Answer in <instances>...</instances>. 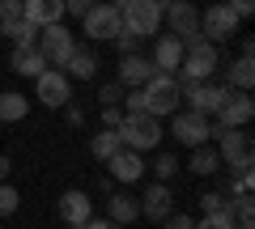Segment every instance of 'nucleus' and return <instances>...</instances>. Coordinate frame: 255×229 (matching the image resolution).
I'll return each mask as SVG.
<instances>
[{
    "label": "nucleus",
    "instance_id": "bb28decb",
    "mask_svg": "<svg viewBox=\"0 0 255 229\" xmlns=\"http://www.w3.org/2000/svg\"><path fill=\"white\" fill-rule=\"evenodd\" d=\"M230 221H234V225H251V221H255V200H251V195L230 200Z\"/></svg>",
    "mask_w": 255,
    "mask_h": 229
},
{
    "label": "nucleus",
    "instance_id": "c756f323",
    "mask_svg": "<svg viewBox=\"0 0 255 229\" xmlns=\"http://www.w3.org/2000/svg\"><path fill=\"white\" fill-rule=\"evenodd\" d=\"M17 204H21V191L13 183H0V217H13Z\"/></svg>",
    "mask_w": 255,
    "mask_h": 229
},
{
    "label": "nucleus",
    "instance_id": "a19ab883",
    "mask_svg": "<svg viewBox=\"0 0 255 229\" xmlns=\"http://www.w3.org/2000/svg\"><path fill=\"white\" fill-rule=\"evenodd\" d=\"M68 123H85V115H81V106H73V102H68Z\"/></svg>",
    "mask_w": 255,
    "mask_h": 229
},
{
    "label": "nucleus",
    "instance_id": "2eb2a0df",
    "mask_svg": "<svg viewBox=\"0 0 255 229\" xmlns=\"http://www.w3.org/2000/svg\"><path fill=\"white\" fill-rule=\"evenodd\" d=\"M55 212H60L64 225L81 229V225H90V221H94V200H90L85 191H64L60 204H55Z\"/></svg>",
    "mask_w": 255,
    "mask_h": 229
},
{
    "label": "nucleus",
    "instance_id": "aec40b11",
    "mask_svg": "<svg viewBox=\"0 0 255 229\" xmlns=\"http://www.w3.org/2000/svg\"><path fill=\"white\" fill-rule=\"evenodd\" d=\"M94 73H98V55H94V47H73V55H68V64H64V76L68 81H94Z\"/></svg>",
    "mask_w": 255,
    "mask_h": 229
},
{
    "label": "nucleus",
    "instance_id": "423d86ee",
    "mask_svg": "<svg viewBox=\"0 0 255 229\" xmlns=\"http://www.w3.org/2000/svg\"><path fill=\"white\" fill-rule=\"evenodd\" d=\"M34 47H38V55L47 60V68H60V73H64V64H68L77 38H73V30H68V26H43Z\"/></svg>",
    "mask_w": 255,
    "mask_h": 229
},
{
    "label": "nucleus",
    "instance_id": "0eeeda50",
    "mask_svg": "<svg viewBox=\"0 0 255 229\" xmlns=\"http://www.w3.org/2000/svg\"><path fill=\"white\" fill-rule=\"evenodd\" d=\"M179 93L187 98V110H196V115L213 119L230 89H226V85H217V81H179Z\"/></svg>",
    "mask_w": 255,
    "mask_h": 229
},
{
    "label": "nucleus",
    "instance_id": "cd10ccee",
    "mask_svg": "<svg viewBox=\"0 0 255 229\" xmlns=\"http://www.w3.org/2000/svg\"><path fill=\"white\" fill-rule=\"evenodd\" d=\"M200 212H204V217L230 212V195H226V191H204V195H200Z\"/></svg>",
    "mask_w": 255,
    "mask_h": 229
},
{
    "label": "nucleus",
    "instance_id": "393cba45",
    "mask_svg": "<svg viewBox=\"0 0 255 229\" xmlns=\"http://www.w3.org/2000/svg\"><path fill=\"white\" fill-rule=\"evenodd\" d=\"M119 149H124V145H119V136H115V132H107V128L94 132V140H90V157H94V161H102V165H107Z\"/></svg>",
    "mask_w": 255,
    "mask_h": 229
},
{
    "label": "nucleus",
    "instance_id": "58836bf2",
    "mask_svg": "<svg viewBox=\"0 0 255 229\" xmlns=\"http://www.w3.org/2000/svg\"><path fill=\"white\" fill-rule=\"evenodd\" d=\"M230 9H234L238 21H243V17H251V13H255V4H251V0H238V4H230Z\"/></svg>",
    "mask_w": 255,
    "mask_h": 229
},
{
    "label": "nucleus",
    "instance_id": "9b49d317",
    "mask_svg": "<svg viewBox=\"0 0 255 229\" xmlns=\"http://www.w3.org/2000/svg\"><path fill=\"white\" fill-rule=\"evenodd\" d=\"M162 21L170 26V34L179 38L183 47L200 38V9H196V4H187V0H174V4H166V17H162Z\"/></svg>",
    "mask_w": 255,
    "mask_h": 229
},
{
    "label": "nucleus",
    "instance_id": "72a5a7b5",
    "mask_svg": "<svg viewBox=\"0 0 255 229\" xmlns=\"http://www.w3.org/2000/svg\"><path fill=\"white\" fill-rule=\"evenodd\" d=\"M162 229H196V221H191L187 212H170V217L162 221Z\"/></svg>",
    "mask_w": 255,
    "mask_h": 229
},
{
    "label": "nucleus",
    "instance_id": "f3484780",
    "mask_svg": "<svg viewBox=\"0 0 255 229\" xmlns=\"http://www.w3.org/2000/svg\"><path fill=\"white\" fill-rule=\"evenodd\" d=\"M170 212H174V191L166 183H153L145 195H140V217H149L153 225H162Z\"/></svg>",
    "mask_w": 255,
    "mask_h": 229
},
{
    "label": "nucleus",
    "instance_id": "6ab92c4d",
    "mask_svg": "<svg viewBox=\"0 0 255 229\" xmlns=\"http://www.w3.org/2000/svg\"><path fill=\"white\" fill-rule=\"evenodd\" d=\"M136 217H140V200L136 195H128V191H111L107 195V221L111 225L124 229V225H132Z\"/></svg>",
    "mask_w": 255,
    "mask_h": 229
},
{
    "label": "nucleus",
    "instance_id": "7c9ffc66",
    "mask_svg": "<svg viewBox=\"0 0 255 229\" xmlns=\"http://www.w3.org/2000/svg\"><path fill=\"white\" fill-rule=\"evenodd\" d=\"M124 93H128V89H119L115 81H107V85L98 89V102H102V106H119V102H124Z\"/></svg>",
    "mask_w": 255,
    "mask_h": 229
},
{
    "label": "nucleus",
    "instance_id": "dca6fc26",
    "mask_svg": "<svg viewBox=\"0 0 255 229\" xmlns=\"http://www.w3.org/2000/svg\"><path fill=\"white\" fill-rule=\"evenodd\" d=\"M107 170H111V183H124V187H132V183H140L145 178V157L140 153H132V149H119L115 157L107 161Z\"/></svg>",
    "mask_w": 255,
    "mask_h": 229
},
{
    "label": "nucleus",
    "instance_id": "473e14b6",
    "mask_svg": "<svg viewBox=\"0 0 255 229\" xmlns=\"http://www.w3.org/2000/svg\"><path fill=\"white\" fill-rule=\"evenodd\" d=\"M226 195H230V200H238V195H251V170H243V174L234 178V187H230Z\"/></svg>",
    "mask_w": 255,
    "mask_h": 229
},
{
    "label": "nucleus",
    "instance_id": "f8f14e48",
    "mask_svg": "<svg viewBox=\"0 0 255 229\" xmlns=\"http://www.w3.org/2000/svg\"><path fill=\"white\" fill-rule=\"evenodd\" d=\"M170 132H174V140L187 145V149L209 145V119L196 115V110H174V115H170Z\"/></svg>",
    "mask_w": 255,
    "mask_h": 229
},
{
    "label": "nucleus",
    "instance_id": "6e6552de",
    "mask_svg": "<svg viewBox=\"0 0 255 229\" xmlns=\"http://www.w3.org/2000/svg\"><path fill=\"white\" fill-rule=\"evenodd\" d=\"M217 157H221V165H230L234 174H243V170H251V161H255V140H251V132H226V136L217 140Z\"/></svg>",
    "mask_w": 255,
    "mask_h": 229
},
{
    "label": "nucleus",
    "instance_id": "4468645a",
    "mask_svg": "<svg viewBox=\"0 0 255 229\" xmlns=\"http://www.w3.org/2000/svg\"><path fill=\"white\" fill-rule=\"evenodd\" d=\"M157 76V68H153V60H149V55H124V60H119V89H145L149 81H153Z\"/></svg>",
    "mask_w": 255,
    "mask_h": 229
},
{
    "label": "nucleus",
    "instance_id": "9d476101",
    "mask_svg": "<svg viewBox=\"0 0 255 229\" xmlns=\"http://www.w3.org/2000/svg\"><path fill=\"white\" fill-rule=\"evenodd\" d=\"M85 34H90V43H115L119 30H124V21H119V9L115 4H90V13L81 17Z\"/></svg>",
    "mask_w": 255,
    "mask_h": 229
},
{
    "label": "nucleus",
    "instance_id": "39448f33",
    "mask_svg": "<svg viewBox=\"0 0 255 229\" xmlns=\"http://www.w3.org/2000/svg\"><path fill=\"white\" fill-rule=\"evenodd\" d=\"M140 98H145V115H153V119H170L174 110H179L183 93H179V81H174V76H162V73H157L153 81L140 89Z\"/></svg>",
    "mask_w": 255,
    "mask_h": 229
},
{
    "label": "nucleus",
    "instance_id": "e433bc0d",
    "mask_svg": "<svg viewBox=\"0 0 255 229\" xmlns=\"http://www.w3.org/2000/svg\"><path fill=\"white\" fill-rule=\"evenodd\" d=\"M102 123H107V132H115L119 123H124V110L119 106H102Z\"/></svg>",
    "mask_w": 255,
    "mask_h": 229
},
{
    "label": "nucleus",
    "instance_id": "1a4fd4ad",
    "mask_svg": "<svg viewBox=\"0 0 255 229\" xmlns=\"http://www.w3.org/2000/svg\"><path fill=\"white\" fill-rule=\"evenodd\" d=\"M238 26H243V21L234 17V9H230V4H213V9H204L200 13V38L204 43H230V38L238 34Z\"/></svg>",
    "mask_w": 255,
    "mask_h": 229
},
{
    "label": "nucleus",
    "instance_id": "20e7f679",
    "mask_svg": "<svg viewBox=\"0 0 255 229\" xmlns=\"http://www.w3.org/2000/svg\"><path fill=\"white\" fill-rule=\"evenodd\" d=\"M217 64H221V51L213 43H204V38H196V43L183 47V64L174 73V81H209L217 73Z\"/></svg>",
    "mask_w": 255,
    "mask_h": 229
},
{
    "label": "nucleus",
    "instance_id": "4c0bfd02",
    "mask_svg": "<svg viewBox=\"0 0 255 229\" xmlns=\"http://www.w3.org/2000/svg\"><path fill=\"white\" fill-rule=\"evenodd\" d=\"M68 13H73V17H85L90 4H85V0H68V4H64V17H68Z\"/></svg>",
    "mask_w": 255,
    "mask_h": 229
},
{
    "label": "nucleus",
    "instance_id": "7ed1b4c3",
    "mask_svg": "<svg viewBox=\"0 0 255 229\" xmlns=\"http://www.w3.org/2000/svg\"><path fill=\"white\" fill-rule=\"evenodd\" d=\"M119 145L132 149V153H153L157 145H162V119H153V115H124V123L115 128Z\"/></svg>",
    "mask_w": 255,
    "mask_h": 229
},
{
    "label": "nucleus",
    "instance_id": "412c9836",
    "mask_svg": "<svg viewBox=\"0 0 255 229\" xmlns=\"http://www.w3.org/2000/svg\"><path fill=\"white\" fill-rule=\"evenodd\" d=\"M9 68H13L17 76H30V81H38V76L47 73V60L38 55V47H13Z\"/></svg>",
    "mask_w": 255,
    "mask_h": 229
},
{
    "label": "nucleus",
    "instance_id": "2f4dec72",
    "mask_svg": "<svg viewBox=\"0 0 255 229\" xmlns=\"http://www.w3.org/2000/svg\"><path fill=\"white\" fill-rule=\"evenodd\" d=\"M196 229H234V221H230V212H217V217H200Z\"/></svg>",
    "mask_w": 255,
    "mask_h": 229
},
{
    "label": "nucleus",
    "instance_id": "ea45409f",
    "mask_svg": "<svg viewBox=\"0 0 255 229\" xmlns=\"http://www.w3.org/2000/svg\"><path fill=\"white\" fill-rule=\"evenodd\" d=\"M81 229H119V225H111V221H107V217H94V221H90V225H81Z\"/></svg>",
    "mask_w": 255,
    "mask_h": 229
},
{
    "label": "nucleus",
    "instance_id": "f704fd0d",
    "mask_svg": "<svg viewBox=\"0 0 255 229\" xmlns=\"http://www.w3.org/2000/svg\"><path fill=\"white\" fill-rule=\"evenodd\" d=\"M17 17H21L17 0H0V26H4V21H17Z\"/></svg>",
    "mask_w": 255,
    "mask_h": 229
},
{
    "label": "nucleus",
    "instance_id": "c85d7f7f",
    "mask_svg": "<svg viewBox=\"0 0 255 229\" xmlns=\"http://www.w3.org/2000/svg\"><path fill=\"white\" fill-rule=\"evenodd\" d=\"M153 174H157V183H170V178L179 174V157H170V153L153 157Z\"/></svg>",
    "mask_w": 255,
    "mask_h": 229
},
{
    "label": "nucleus",
    "instance_id": "f03ea898",
    "mask_svg": "<svg viewBox=\"0 0 255 229\" xmlns=\"http://www.w3.org/2000/svg\"><path fill=\"white\" fill-rule=\"evenodd\" d=\"M255 119V98L251 93H226V102L217 106V115L209 119V140H221L226 132H243Z\"/></svg>",
    "mask_w": 255,
    "mask_h": 229
},
{
    "label": "nucleus",
    "instance_id": "b1692460",
    "mask_svg": "<svg viewBox=\"0 0 255 229\" xmlns=\"http://www.w3.org/2000/svg\"><path fill=\"white\" fill-rule=\"evenodd\" d=\"M187 170H191V174H200V178L217 174V170H221V157H217V149H213V145L191 149V161H187Z\"/></svg>",
    "mask_w": 255,
    "mask_h": 229
},
{
    "label": "nucleus",
    "instance_id": "79ce46f5",
    "mask_svg": "<svg viewBox=\"0 0 255 229\" xmlns=\"http://www.w3.org/2000/svg\"><path fill=\"white\" fill-rule=\"evenodd\" d=\"M9 170H13V161H9V157H0V183H9Z\"/></svg>",
    "mask_w": 255,
    "mask_h": 229
},
{
    "label": "nucleus",
    "instance_id": "f257e3e1",
    "mask_svg": "<svg viewBox=\"0 0 255 229\" xmlns=\"http://www.w3.org/2000/svg\"><path fill=\"white\" fill-rule=\"evenodd\" d=\"M115 9H119V21H124V34H132L136 43L153 38L166 17V4H157V0H119Z\"/></svg>",
    "mask_w": 255,
    "mask_h": 229
},
{
    "label": "nucleus",
    "instance_id": "c03bdc74",
    "mask_svg": "<svg viewBox=\"0 0 255 229\" xmlns=\"http://www.w3.org/2000/svg\"><path fill=\"white\" fill-rule=\"evenodd\" d=\"M60 229H73V225H60Z\"/></svg>",
    "mask_w": 255,
    "mask_h": 229
},
{
    "label": "nucleus",
    "instance_id": "a878e982",
    "mask_svg": "<svg viewBox=\"0 0 255 229\" xmlns=\"http://www.w3.org/2000/svg\"><path fill=\"white\" fill-rule=\"evenodd\" d=\"M4 38H13V47H34L38 43V26L34 21H26V17H17V21H4Z\"/></svg>",
    "mask_w": 255,
    "mask_h": 229
},
{
    "label": "nucleus",
    "instance_id": "c9c22d12",
    "mask_svg": "<svg viewBox=\"0 0 255 229\" xmlns=\"http://www.w3.org/2000/svg\"><path fill=\"white\" fill-rule=\"evenodd\" d=\"M115 47H119V60H124V55H136V38H132V34H124V30H119V38H115Z\"/></svg>",
    "mask_w": 255,
    "mask_h": 229
},
{
    "label": "nucleus",
    "instance_id": "37998d69",
    "mask_svg": "<svg viewBox=\"0 0 255 229\" xmlns=\"http://www.w3.org/2000/svg\"><path fill=\"white\" fill-rule=\"evenodd\" d=\"M234 229H255V225H234Z\"/></svg>",
    "mask_w": 255,
    "mask_h": 229
},
{
    "label": "nucleus",
    "instance_id": "a211bd4d",
    "mask_svg": "<svg viewBox=\"0 0 255 229\" xmlns=\"http://www.w3.org/2000/svg\"><path fill=\"white\" fill-rule=\"evenodd\" d=\"M149 60H153V68L162 76H174V73H179V64H183V43L174 34H162V38H157V47L149 51Z\"/></svg>",
    "mask_w": 255,
    "mask_h": 229
},
{
    "label": "nucleus",
    "instance_id": "4be33fe9",
    "mask_svg": "<svg viewBox=\"0 0 255 229\" xmlns=\"http://www.w3.org/2000/svg\"><path fill=\"white\" fill-rule=\"evenodd\" d=\"M251 85H255V60H251V55H238L234 64H230V81H226V89H234V93H251Z\"/></svg>",
    "mask_w": 255,
    "mask_h": 229
},
{
    "label": "nucleus",
    "instance_id": "5701e85b",
    "mask_svg": "<svg viewBox=\"0 0 255 229\" xmlns=\"http://www.w3.org/2000/svg\"><path fill=\"white\" fill-rule=\"evenodd\" d=\"M26 115H30L26 93H17V89H4V93H0V128H4V123H21Z\"/></svg>",
    "mask_w": 255,
    "mask_h": 229
},
{
    "label": "nucleus",
    "instance_id": "ddd939ff",
    "mask_svg": "<svg viewBox=\"0 0 255 229\" xmlns=\"http://www.w3.org/2000/svg\"><path fill=\"white\" fill-rule=\"evenodd\" d=\"M34 93H38V102H43V106L60 110V106H68V102H73V81H68L60 68H47V73L34 81Z\"/></svg>",
    "mask_w": 255,
    "mask_h": 229
}]
</instances>
